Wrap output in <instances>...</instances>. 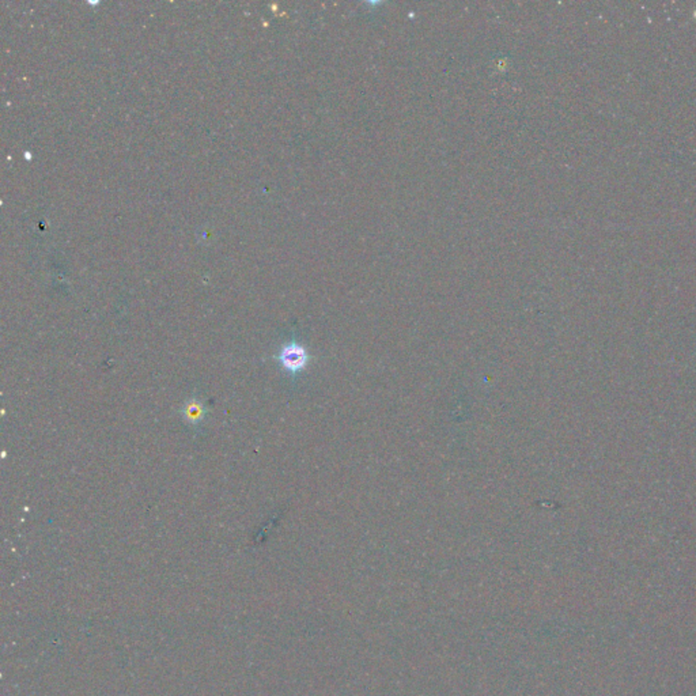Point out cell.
Masks as SVG:
<instances>
[{
    "mask_svg": "<svg viewBox=\"0 0 696 696\" xmlns=\"http://www.w3.org/2000/svg\"><path fill=\"white\" fill-rule=\"evenodd\" d=\"M276 359L287 373L296 375L306 368L309 362V354L303 346L292 342L280 348Z\"/></svg>",
    "mask_w": 696,
    "mask_h": 696,
    "instance_id": "6da1fadb",
    "label": "cell"
},
{
    "mask_svg": "<svg viewBox=\"0 0 696 696\" xmlns=\"http://www.w3.org/2000/svg\"><path fill=\"white\" fill-rule=\"evenodd\" d=\"M206 414V409L203 404L197 400H190L184 407V418L187 422H190L193 425L199 423Z\"/></svg>",
    "mask_w": 696,
    "mask_h": 696,
    "instance_id": "7a4b0ae2",
    "label": "cell"
}]
</instances>
